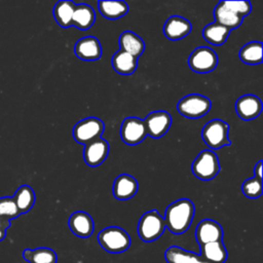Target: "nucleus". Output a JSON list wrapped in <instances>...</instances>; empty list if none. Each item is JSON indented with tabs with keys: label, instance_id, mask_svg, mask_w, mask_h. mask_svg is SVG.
Instances as JSON below:
<instances>
[{
	"label": "nucleus",
	"instance_id": "nucleus-1",
	"mask_svg": "<svg viewBox=\"0 0 263 263\" xmlns=\"http://www.w3.org/2000/svg\"><path fill=\"white\" fill-rule=\"evenodd\" d=\"M194 204L191 200L182 198L171 203L164 216L165 227L174 234L184 233L193 220Z\"/></svg>",
	"mask_w": 263,
	"mask_h": 263
},
{
	"label": "nucleus",
	"instance_id": "nucleus-2",
	"mask_svg": "<svg viewBox=\"0 0 263 263\" xmlns=\"http://www.w3.org/2000/svg\"><path fill=\"white\" fill-rule=\"evenodd\" d=\"M98 240L101 247L111 254L123 253L130 246V237L128 233L116 226L103 229L98 235Z\"/></svg>",
	"mask_w": 263,
	"mask_h": 263
},
{
	"label": "nucleus",
	"instance_id": "nucleus-3",
	"mask_svg": "<svg viewBox=\"0 0 263 263\" xmlns=\"http://www.w3.org/2000/svg\"><path fill=\"white\" fill-rule=\"evenodd\" d=\"M164 229V219L156 210L145 213L138 224V234L145 242H151L159 238Z\"/></svg>",
	"mask_w": 263,
	"mask_h": 263
},
{
	"label": "nucleus",
	"instance_id": "nucleus-4",
	"mask_svg": "<svg viewBox=\"0 0 263 263\" xmlns=\"http://www.w3.org/2000/svg\"><path fill=\"white\" fill-rule=\"evenodd\" d=\"M228 124L221 119L209 121L202 128V139L211 149H220L230 145L228 139Z\"/></svg>",
	"mask_w": 263,
	"mask_h": 263
},
{
	"label": "nucleus",
	"instance_id": "nucleus-5",
	"mask_svg": "<svg viewBox=\"0 0 263 263\" xmlns=\"http://www.w3.org/2000/svg\"><path fill=\"white\" fill-rule=\"evenodd\" d=\"M219 171L218 157L211 150L201 151L192 163V172L200 180H211L218 175Z\"/></svg>",
	"mask_w": 263,
	"mask_h": 263
},
{
	"label": "nucleus",
	"instance_id": "nucleus-6",
	"mask_svg": "<svg viewBox=\"0 0 263 263\" xmlns=\"http://www.w3.org/2000/svg\"><path fill=\"white\" fill-rule=\"evenodd\" d=\"M178 111L187 118H200L211 109V101L201 95H189L178 103Z\"/></svg>",
	"mask_w": 263,
	"mask_h": 263
},
{
	"label": "nucleus",
	"instance_id": "nucleus-7",
	"mask_svg": "<svg viewBox=\"0 0 263 263\" xmlns=\"http://www.w3.org/2000/svg\"><path fill=\"white\" fill-rule=\"evenodd\" d=\"M103 132V121L96 117H88L76 123L73 128V137L79 144L86 145L89 142L101 138Z\"/></svg>",
	"mask_w": 263,
	"mask_h": 263
},
{
	"label": "nucleus",
	"instance_id": "nucleus-8",
	"mask_svg": "<svg viewBox=\"0 0 263 263\" xmlns=\"http://www.w3.org/2000/svg\"><path fill=\"white\" fill-rule=\"evenodd\" d=\"M188 64L194 72L206 73L217 67L218 57L213 49L202 46L193 50L189 57Z\"/></svg>",
	"mask_w": 263,
	"mask_h": 263
},
{
	"label": "nucleus",
	"instance_id": "nucleus-9",
	"mask_svg": "<svg viewBox=\"0 0 263 263\" xmlns=\"http://www.w3.org/2000/svg\"><path fill=\"white\" fill-rule=\"evenodd\" d=\"M122 141L127 145H137L147 136L144 120L137 117H128L123 120L120 127Z\"/></svg>",
	"mask_w": 263,
	"mask_h": 263
},
{
	"label": "nucleus",
	"instance_id": "nucleus-10",
	"mask_svg": "<svg viewBox=\"0 0 263 263\" xmlns=\"http://www.w3.org/2000/svg\"><path fill=\"white\" fill-rule=\"evenodd\" d=\"M147 135L152 138H160L168 130L172 117L165 111L151 112L144 120Z\"/></svg>",
	"mask_w": 263,
	"mask_h": 263
},
{
	"label": "nucleus",
	"instance_id": "nucleus-11",
	"mask_svg": "<svg viewBox=\"0 0 263 263\" xmlns=\"http://www.w3.org/2000/svg\"><path fill=\"white\" fill-rule=\"evenodd\" d=\"M195 238L199 246L218 241L223 239V229L222 226L210 219H205L199 222L195 230Z\"/></svg>",
	"mask_w": 263,
	"mask_h": 263
},
{
	"label": "nucleus",
	"instance_id": "nucleus-12",
	"mask_svg": "<svg viewBox=\"0 0 263 263\" xmlns=\"http://www.w3.org/2000/svg\"><path fill=\"white\" fill-rule=\"evenodd\" d=\"M109 153V144L106 140L98 138L88 144L84 148V160L89 166H98L104 162Z\"/></svg>",
	"mask_w": 263,
	"mask_h": 263
},
{
	"label": "nucleus",
	"instance_id": "nucleus-13",
	"mask_svg": "<svg viewBox=\"0 0 263 263\" xmlns=\"http://www.w3.org/2000/svg\"><path fill=\"white\" fill-rule=\"evenodd\" d=\"M235 110L241 119L251 120L260 115L262 102L254 95H245L236 101Z\"/></svg>",
	"mask_w": 263,
	"mask_h": 263
},
{
	"label": "nucleus",
	"instance_id": "nucleus-14",
	"mask_svg": "<svg viewBox=\"0 0 263 263\" xmlns=\"http://www.w3.org/2000/svg\"><path fill=\"white\" fill-rule=\"evenodd\" d=\"M71 231L78 237L87 238L93 233L95 224L92 218L85 212H75L69 219Z\"/></svg>",
	"mask_w": 263,
	"mask_h": 263
},
{
	"label": "nucleus",
	"instance_id": "nucleus-15",
	"mask_svg": "<svg viewBox=\"0 0 263 263\" xmlns=\"http://www.w3.org/2000/svg\"><path fill=\"white\" fill-rule=\"evenodd\" d=\"M191 23L179 15L171 16L163 26V33L170 40H179L191 32Z\"/></svg>",
	"mask_w": 263,
	"mask_h": 263
},
{
	"label": "nucleus",
	"instance_id": "nucleus-16",
	"mask_svg": "<svg viewBox=\"0 0 263 263\" xmlns=\"http://www.w3.org/2000/svg\"><path fill=\"white\" fill-rule=\"evenodd\" d=\"M76 55L84 61H96L102 55V47L96 37L87 36L77 41L75 45Z\"/></svg>",
	"mask_w": 263,
	"mask_h": 263
},
{
	"label": "nucleus",
	"instance_id": "nucleus-17",
	"mask_svg": "<svg viewBox=\"0 0 263 263\" xmlns=\"http://www.w3.org/2000/svg\"><path fill=\"white\" fill-rule=\"evenodd\" d=\"M137 180L129 175H120L113 184V195L119 200H126L135 196L138 191Z\"/></svg>",
	"mask_w": 263,
	"mask_h": 263
},
{
	"label": "nucleus",
	"instance_id": "nucleus-18",
	"mask_svg": "<svg viewBox=\"0 0 263 263\" xmlns=\"http://www.w3.org/2000/svg\"><path fill=\"white\" fill-rule=\"evenodd\" d=\"M165 260L167 263H210L200 255L173 246L165 251Z\"/></svg>",
	"mask_w": 263,
	"mask_h": 263
},
{
	"label": "nucleus",
	"instance_id": "nucleus-19",
	"mask_svg": "<svg viewBox=\"0 0 263 263\" xmlns=\"http://www.w3.org/2000/svg\"><path fill=\"white\" fill-rule=\"evenodd\" d=\"M119 45L120 50L125 51L135 58H139L145 49L143 39L132 31H125L120 35Z\"/></svg>",
	"mask_w": 263,
	"mask_h": 263
},
{
	"label": "nucleus",
	"instance_id": "nucleus-20",
	"mask_svg": "<svg viewBox=\"0 0 263 263\" xmlns=\"http://www.w3.org/2000/svg\"><path fill=\"white\" fill-rule=\"evenodd\" d=\"M200 256L210 263H224L227 260V251L223 240L200 246Z\"/></svg>",
	"mask_w": 263,
	"mask_h": 263
},
{
	"label": "nucleus",
	"instance_id": "nucleus-21",
	"mask_svg": "<svg viewBox=\"0 0 263 263\" xmlns=\"http://www.w3.org/2000/svg\"><path fill=\"white\" fill-rule=\"evenodd\" d=\"M112 66L114 70L121 75H132L138 66V58L119 50L112 58Z\"/></svg>",
	"mask_w": 263,
	"mask_h": 263
},
{
	"label": "nucleus",
	"instance_id": "nucleus-22",
	"mask_svg": "<svg viewBox=\"0 0 263 263\" xmlns=\"http://www.w3.org/2000/svg\"><path fill=\"white\" fill-rule=\"evenodd\" d=\"M96 20L95 10L87 4H79L75 6L73 18H72V26L80 30L89 29Z\"/></svg>",
	"mask_w": 263,
	"mask_h": 263
},
{
	"label": "nucleus",
	"instance_id": "nucleus-23",
	"mask_svg": "<svg viewBox=\"0 0 263 263\" xmlns=\"http://www.w3.org/2000/svg\"><path fill=\"white\" fill-rule=\"evenodd\" d=\"M214 16H215L216 23L228 28L229 30L239 27L242 23V17L232 12L230 9L224 6L222 2H220L216 6L214 10Z\"/></svg>",
	"mask_w": 263,
	"mask_h": 263
},
{
	"label": "nucleus",
	"instance_id": "nucleus-24",
	"mask_svg": "<svg viewBox=\"0 0 263 263\" xmlns=\"http://www.w3.org/2000/svg\"><path fill=\"white\" fill-rule=\"evenodd\" d=\"M24 259L29 263H57L58 256L49 248L26 249L23 252Z\"/></svg>",
	"mask_w": 263,
	"mask_h": 263
},
{
	"label": "nucleus",
	"instance_id": "nucleus-25",
	"mask_svg": "<svg viewBox=\"0 0 263 263\" xmlns=\"http://www.w3.org/2000/svg\"><path fill=\"white\" fill-rule=\"evenodd\" d=\"M76 4L72 1H59L53 8V16L57 23L63 28L72 26V18Z\"/></svg>",
	"mask_w": 263,
	"mask_h": 263
},
{
	"label": "nucleus",
	"instance_id": "nucleus-26",
	"mask_svg": "<svg viewBox=\"0 0 263 263\" xmlns=\"http://www.w3.org/2000/svg\"><path fill=\"white\" fill-rule=\"evenodd\" d=\"M12 198L20 214H26L35 203V192L29 185H23L16 190Z\"/></svg>",
	"mask_w": 263,
	"mask_h": 263
},
{
	"label": "nucleus",
	"instance_id": "nucleus-27",
	"mask_svg": "<svg viewBox=\"0 0 263 263\" xmlns=\"http://www.w3.org/2000/svg\"><path fill=\"white\" fill-rule=\"evenodd\" d=\"M100 12L109 20H117L125 15L128 11V6L124 1H99Z\"/></svg>",
	"mask_w": 263,
	"mask_h": 263
},
{
	"label": "nucleus",
	"instance_id": "nucleus-28",
	"mask_svg": "<svg viewBox=\"0 0 263 263\" xmlns=\"http://www.w3.org/2000/svg\"><path fill=\"white\" fill-rule=\"evenodd\" d=\"M230 33V30L216 22L205 26L202 30V36L203 38L211 44L214 45H221L223 44L228 35Z\"/></svg>",
	"mask_w": 263,
	"mask_h": 263
},
{
	"label": "nucleus",
	"instance_id": "nucleus-29",
	"mask_svg": "<svg viewBox=\"0 0 263 263\" xmlns=\"http://www.w3.org/2000/svg\"><path fill=\"white\" fill-rule=\"evenodd\" d=\"M239 58L246 64H260L262 62V43L253 41L246 44L239 51Z\"/></svg>",
	"mask_w": 263,
	"mask_h": 263
},
{
	"label": "nucleus",
	"instance_id": "nucleus-30",
	"mask_svg": "<svg viewBox=\"0 0 263 263\" xmlns=\"http://www.w3.org/2000/svg\"><path fill=\"white\" fill-rule=\"evenodd\" d=\"M20 212L12 197H0V218L10 221L20 216Z\"/></svg>",
	"mask_w": 263,
	"mask_h": 263
},
{
	"label": "nucleus",
	"instance_id": "nucleus-31",
	"mask_svg": "<svg viewBox=\"0 0 263 263\" xmlns=\"http://www.w3.org/2000/svg\"><path fill=\"white\" fill-rule=\"evenodd\" d=\"M242 192L243 194L249 198H258L262 194V180L253 177L251 179H248L242 184Z\"/></svg>",
	"mask_w": 263,
	"mask_h": 263
},
{
	"label": "nucleus",
	"instance_id": "nucleus-32",
	"mask_svg": "<svg viewBox=\"0 0 263 263\" xmlns=\"http://www.w3.org/2000/svg\"><path fill=\"white\" fill-rule=\"evenodd\" d=\"M222 3L228 9H230L232 12L242 18L243 16H247L252 10V5L250 1H222Z\"/></svg>",
	"mask_w": 263,
	"mask_h": 263
},
{
	"label": "nucleus",
	"instance_id": "nucleus-33",
	"mask_svg": "<svg viewBox=\"0 0 263 263\" xmlns=\"http://www.w3.org/2000/svg\"><path fill=\"white\" fill-rule=\"evenodd\" d=\"M10 227V221L0 218V240L4 239L6 236V230Z\"/></svg>",
	"mask_w": 263,
	"mask_h": 263
},
{
	"label": "nucleus",
	"instance_id": "nucleus-34",
	"mask_svg": "<svg viewBox=\"0 0 263 263\" xmlns=\"http://www.w3.org/2000/svg\"><path fill=\"white\" fill-rule=\"evenodd\" d=\"M262 163H263V161L260 160V161L256 164V166H255V168H254V172H255V176H254V177H256V178H258V179H260V180H262Z\"/></svg>",
	"mask_w": 263,
	"mask_h": 263
}]
</instances>
